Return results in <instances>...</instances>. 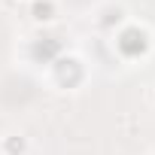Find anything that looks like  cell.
I'll use <instances>...</instances> for the list:
<instances>
[{
	"instance_id": "1",
	"label": "cell",
	"mask_w": 155,
	"mask_h": 155,
	"mask_svg": "<svg viewBox=\"0 0 155 155\" xmlns=\"http://www.w3.org/2000/svg\"><path fill=\"white\" fill-rule=\"evenodd\" d=\"M31 15H34V21H52L58 15L55 0H31Z\"/></svg>"
},
{
	"instance_id": "2",
	"label": "cell",
	"mask_w": 155,
	"mask_h": 155,
	"mask_svg": "<svg viewBox=\"0 0 155 155\" xmlns=\"http://www.w3.org/2000/svg\"><path fill=\"white\" fill-rule=\"evenodd\" d=\"M0 149H3V155H25L28 152V140L25 137H6L0 143Z\"/></svg>"
}]
</instances>
